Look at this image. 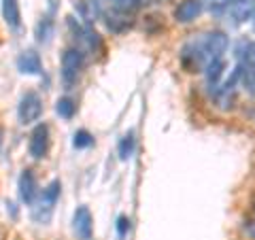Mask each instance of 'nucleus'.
I'll list each match as a JSON object with an SVG mask.
<instances>
[{
    "mask_svg": "<svg viewBox=\"0 0 255 240\" xmlns=\"http://www.w3.org/2000/svg\"><path fill=\"white\" fill-rule=\"evenodd\" d=\"M243 60L249 68H255V43H247L245 51H243Z\"/></svg>",
    "mask_w": 255,
    "mask_h": 240,
    "instance_id": "412c9836",
    "label": "nucleus"
},
{
    "mask_svg": "<svg viewBox=\"0 0 255 240\" xmlns=\"http://www.w3.org/2000/svg\"><path fill=\"white\" fill-rule=\"evenodd\" d=\"M51 34H53V23H51L49 19H43V21L36 26V36H38V41L47 43V41L51 38Z\"/></svg>",
    "mask_w": 255,
    "mask_h": 240,
    "instance_id": "6ab92c4d",
    "label": "nucleus"
},
{
    "mask_svg": "<svg viewBox=\"0 0 255 240\" xmlns=\"http://www.w3.org/2000/svg\"><path fill=\"white\" fill-rule=\"evenodd\" d=\"M17 115L21 123H34L43 115V98L36 92H28L19 102Z\"/></svg>",
    "mask_w": 255,
    "mask_h": 240,
    "instance_id": "20e7f679",
    "label": "nucleus"
},
{
    "mask_svg": "<svg viewBox=\"0 0 255 240\" xmlns=\"http://www.w3.org/2000/svg\"><path fill=\"white\" fill-rule=\"evenodd\" d=\"M105 23H107V28L111 32H115V34H122V32H126L128 28L132 26V15L111 9L109 13H105Z\"/></svg>",
    "mask_w": 255,
    "mask_h": 240,
    "instance_id": "9b49d317",
    "label": "nucleus"
},
{
    "mask_svg": "<svg viewBox=\"0 0 255 240\" xmlns=\"http://www.w3.org/2000/svg\"><path fill=\"white\" fill-rule=\"evenodd\" d=\"M75 9L79 11V15L85 21H94V17L98 15V9H96V0H73Z\"/></svg>",
    "mask_w": 255,
    "mask_h": 240,
    "instance_id": "4468645a",
    "label": "nucleus"
},
{
    "mask_svg": "<svg viewBox=\"0 0 255 240\" xmlns=\"http://www.w3.org/2000/svg\"><path fill=\"white\" fill-rule=\"evenodd\" d=\"M204 11L202 0H181L174 6V21L179 23H191L200 17V13Z\"/></svg>",
    "mask_w": 255,
    "mask_h": 240,
    "instance_id": "0eeeda50",
    "label": "nucleus"
},
{
    "mask_svg": "<svg viewBox=\"0 0 255 240\" xmlns=\"http://www.w3.org/2000/svg\"><path fill=\"white\" fill-rule=\"evenodd\" d=\"M134 149H136V138H134V132L124 134V138L119 140V147H117L119 157H122L124 162H126V159H130L134 155Z\"/></svg>",
    "mask_w": 255,
    "mask_h": 240,
    "instance_id": "ddd939ff",
    "label": "nucleus"
},
{
    "mask_svg": "<svg viewBox=\"0 0 255 240\" xmlns=\"http://www.w3.org/2000/svg\"><path fill=\"white\" fill-rule=\"evenodd\" d=\"M55 113H58L62 119H73L75 113H77V105L73 98H68V96H64L55 102Z\"/></svg>",
    "mask_w": 255,
    "mask_h": 240,
    "instance_id": "dca6fc26",
    "label": "nucleus"
},
{
    "mask_svg": "<svg viewBox=\"0 0 255 240\" xmlns=\"http://www.w3.org/2000/svg\"><path fill=\"white\" fill-rule=\"evenodd\" d=\"M228 13L236 23L249 21L253 19V13H255V0H230Z\"/></svg>",
    "mask_w": 255,
    "mask_h": 240,
    "instance_id": "1a4fd4ad",
    "label": "nucleus"
},
{
    "mask_svg": "<svg viewBox=\"0 0 255 240\" xmlns=\"http://www.w3.org/2000/svg\"><path fill=\"white\" fill-rule=\"evenodd\" d=\"M230 4V0H202V6H206L211 13H221L226 11Z\"/></svg>",
    "mask_w": 255,
    "mask_h": 240,
    "instance_id": "aec40b11",
    "label": "nucleus"
},
{
    "mask_svg": "<svg viewBox=\"0 0 255 240\" xmlns=\"http://www.w3.org/2000/svg\"><path fill=\"white\" fill-rule=\"evenodd\" d=\"M38 196V183L32 170H23L19 174V198L26 204H34Z\"/></svg>",
    "mask_w": 255,
    "mask_h": 240,
    "instance_id": "6e6552de",
    "label": "nucleus"
},
{
    "mask_svg": "<svg viewBox=\"0 0 255 240\" xmlns=\"http://www.w3.org/2000/svg\"><path fill=\"white\" fill-rule=\"evenodd\" d=\"M17 68H19V73H23V75H41V70H43L41 55H38L34 49L21 51L19 58H17Z\"/></svg>",
    "mask_w": 255,
    "mask_h": 240,
    "instance_id": "9d476101",
    "label": "nucleus"
},
{
    "mask_svg": "<svg viewBox=\"0 0 255 240\" xmlns=\"http://www.w3.org/2000/svg\"><path fill=\"white\" fill-rule=\"evenodd\" d=\"M60 189H62V183L60 181H51L49 185L43 189V194L38 196V202L34 204V211H32V219L36 223H49L51 219V213H53V206L60 198Z\"/></svg>",
    "mask_w": 255,
    "mask_h": 240,
    "instance_id": "f03ea898",
    "label": "nucleus"
},
{
    "mask_svg": "<svg viewBox=\"0 0 255 240\" xmlns=\"http://www.w3.org/2000/svg\"><path fill=\"white\" fill-rule=\"evenodd\" d=\"M2 17L11 30H17L21 26V13L17 0H2Z\"/></svg>",
    "mask_w": 255,
    "mask_h": 240,
    "instance_id": "f8f14e48",
    "label": "nucleus"
},
{
    "mask_svg": "<svg viewBox=\"0 0 255 240\" xmlns=\"http://www.w3.org/2000/svg\"><path fill=\"white\" fill-rule=\"evenodd\" d=\"M73 232L79 240H92L94 234V217L87 206H79L73 215Z\"/></svg>",
    "mask_w": 255,
    "mask_h": 240,
    "instance_id": "423d86ee",
    "label": "nucleus"
},
{
    "mask_svg": "<svg viewBox=\"0 0 255 240\" xmlns=\"http://www.w3.org/2000/svg\"><path fill=\"white\" fill-rule=\"evenodd\" d=\"M241 77H243V81H245V87H249V92H255V68L247 70V73L241 75Z\"/></svg>",
    "mask_w": 255,
    "mask_h": 240,
    "instance_id": "4be33fe9",
    "label": "nucleus"
},
{
    "mask_svg": "<svg viewBox=\"0 0 255 240\" xmlns=\"http://www.w3.org/2000/svg\"><path fill=\"white\" fill-rule=\"evenodd\" d=\"M49 125L47 123H38L30 134V142H28V151L34 159H43L47 153H49Z\"/></svg>",
    "mask_w": 255,
    "mask_h": 240,
    "instance_id": "39448f33",
    "label": "nucleus"
},
{
    "mask_svg": "<svg viewBox=\"0 0 255 240\" xmlns=\"http://www.w3.org/2000/svg\"><path fill=\"white\" fill-rule=\"evenodd\" d=\"M223 73H226V62L223 60H215L211 62L209 66H206V81H209V85H217L219 79L223 77Z\"/></svg>",
    "mask_w": 255,
    "mask_h": 240,
    "instance_id": "2eb2a0df",
    "label": "nucleus"
},
{
    "mask_svg": "<svg viewBox=\"0 0 255 240\" xmlns=\"http://www.w3.org/2000/svg\"><path fill=\"white\" fill-rule=\"evenodd\" d=\"M73 145H75V149H87V147L94 145V136L87 130H79V132H75Z\"/></svg>",
    "mask_w": 255,
    "mask_h": 240,
    "instance_id": "a211bd4d",
    "label": "nucleus"
},
{
    "mask_svg": "<svg viewBox=\"0 0 255 240\" xmlns=\"http://www.w3.org/2000/svg\"><path fill=\"white\" fill-rule=\"evenodd\" d=\"M196 47H198V51H200L204 64L209 66L215 60H223V53H226L230 47V38L223 30H211V32H206L202 38H198Z\"/></svg>",
    "mask_w": 255,
    "mask_h": 240,
    "instance_id": "f257e3e1",
    "label": "nucleus"
},
{
    "mask_svg": "<svg viewBox=\"0 0 255 240\" xmlns=\"http://www.w3.org/2000/svg\"><path fill=\"white\" fill-rule=\"evenodd\" d=\"M85 66V53L81 49H66L62 53V81L73 85Z\"/></svg>",
    "mask_w": 255,
    "mask_h": 240,
    "instance_id": "7ed1b4c3",
    "label": "nucleus"
},
{
    "mask_svg": "<svg viewBox=\"0 0 255 240\" xmlns=\"http://www.w3.org/2000/svg\"><path fill=\"white\" fill-rule=\"evenodd\" d=\"M115 11H122L128 15H134V11L140 6V0H111Z\"/></svg>",
    "mask_w": 255,
    "mask_h": 240,
    "instance_id": "f3484780",
    "label": "nucleus"
},
{
    "mask_svg": "<svg viewBox=\"0 0 255 240\" xmlns=\"http://www.w3.org/2000/svg\"><path fill=\"white\" fill-rule=\"evenodd\" d=\"M128 230H130V219H128V217H119L117 219V232L124 236Z\"/></svg>",
    "mask_w": 255,
    "mask_h": 240,
    "instance_id": "5701e85b",
    "label": "nucleus"
},
{
    "mask_svg": "<svg viewBox=\"0 0 255 240\" xmlns=\"http://www.w3.org/2000/svg\"><path fill=\"white\" fill-rule=\"evenodd\" d=\"M253 23H255V13H253Z\"/></svg>",
    "mask_w": 255,
    "mask_h": 240,
    "instance_id": "393cba45",
    "label": "nucleus"
},
{
    "mask_svg": "<svg viewBox=\"0 0 255 240\" xmlns=\"http://www.w3.org/2000/svg\"><path fill=\"white\" fill-rule=\"evenodd\" d=\"M0 145H2V130H0Z\"/></svg>",
    "mask_w": 255,
    "mask_h": 240,
    "instance_id": "b1692460",
    "label": "nucleus"
}]
</instances>
